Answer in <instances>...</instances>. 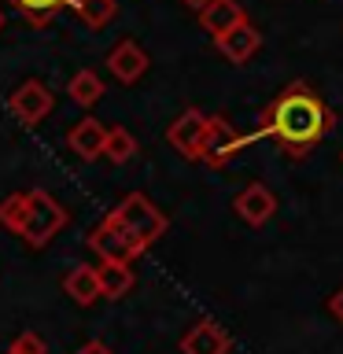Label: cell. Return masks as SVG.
Instances as JSON below:
<instances>
[{
    "label": "cell",
    "mask_w": 343,
    "mask_h": 354,
    "mask_svg": "<svg viewBox=\"0 0 343 354\" xmlns=\"http://www.w3.org/2000/svg\"><path fill=\"white\" fill-rule=\"evenodd\" d=\"M336 129V111L321 100L306 82H288L270 104L262 107L259 126L248 137L270 140L284 159H306L328 133Z\"/></svg>",
    "instance_id": "6da1fadb"
},
{
    "label": "cell",
    "mask_w": 343,
    "mask_h": 354,
    "mask_svg": "<svg viewBox=\"0 0 343 354\" xmlns=\"http://www.w3.org/2000/svg\"><path fill=\"white\" fill-rule=\"evenodd\" d=\"M111 218L122 225L126 240L133 243V251H137V259H140L148 248H155V240H163L166 229H170L166 210H159L144 192H126V196L115 203V210H111Z\"/></svg>",
    "instance_id": "7a4b0ae2"
},
{
    "label": "cell",
    "mask_w": 343,
    "mask_h": 354,
    "mask_svg": "<svg viewBox=\"0 0 343 354\" xmlns=\"http://www.w3.org/2000/svg\"><path fill=\"white\" fill-rule=\"evenodd\" d=\"M66 221H71V214H66V207L52 192L30 188V210H26V225H22L19 240H26V248L41 251L66 229Z\"/></svg>",
    "instance_id": "3957f363"
},
{
    "label": "cell",
    "mask_w": 343,
    "mask_h": 354,
    "mask_svg": "<svg viewBox=\"0 0 343 354\" xmlns=\"http://www.w3.org/2000/svg\"><path fill=\"white\" fill-rule=\"evenodd\" d=\"M248 144H251V137L240 133L225 115H207V137H203V155H199V162L210 166V170H225Z\"/></svg>",
    "instance_id": "277c9868"
},
{
    "label": "cell",
    "mask_w": 343,
    "mask_h": 354,
    "mask_svg": "<svg viewBox=\"0 0 343 354\" xmlns=\"http://www.w3.org/2000/svg\"><path fill=\"white\" fill-rule=\"evenodd\" d=\"M52 107H55L52 88L44 82H37V77H26V82L8 96V111L22 122V126H41V122L52 115Z\"/></svg>",
    "instance_id": "5b68a950"
},
{
    "label": "cell",
    "mask_w": 343,
    "mask_h": 354,
    "mask_svg": "<svg viewBox=\"0 0 343 354\" xmlns=\"http://www.w3.org/2000/svg\"><path fill=\"white\" fill-rule=\"evenodd\" d=\"M203 137H207V115L196 107L181 111L170 129H166V140H170L174 151H181L188 162H199V155H203Z\"/></svg>",
    "instance_id": "8992f818"
},
{
    "label": "cell",
    "mask_w": 343,
    "mask_h": 354,
    "mask_svg": "<svg viewBox=\"0 0 343 354\" xmlns=\"http://www.w3.org/2000/svg\"><path fill=\"white\" fill-rule=\"evenodd\" d=\"M85 243L100 254V262H133V259H137V251H133V243L126 240L122 225H118L115 218H111V210L96 221L93 229H89Z\"/></svg>",
    "instance_id": "52a82bcc"
},
{
    "label": "cell",
    "mask_w": 343,
    "mask_h": 354,
    "mask_svg": "<svg viewBox=\"0 0 343 354\" xmlns=\"http://www.w3.org/2000/svg\"><path fill=\"white\" fill-rule=\"evenodd\" d=\"M232 210H237V218L243 221V225L262 229L266 221L277 214V196L262 181H251V185H243L240 192L232 196Z\"/></svg>",
    "instance_id": "ba28073f"
},
{
    "label": "cell",
    "mask_w": 343,
    "mask_h": 354,
    "mask_svg": "<svg viewBox=\"0 0 343 354\" xmlns=\"http://www.w3.org/2000/svg\"><path fill=\"white\" fill-rule=\"evenodd\" d=\"M181 354H229L232 351V336L218 325L214 317H199L185 328L181 336Z\"/></svg>",
    "instance_id": "9c48e42d"
},
{
    "label": "cell",
    "mask_w": 343,
    "mask_h": 354,
    "mask_svg": "<svg viewBox=\"0 0 343 354\" xmlns=\"http://www.w3.org/2000/svg\"><path fill=\"white\" fill-rule=\"evenodd\" d=\"M148 66H151V59H148V52L140 48L137 41H118L115 48L107 52V71L118 77L122 85H137L144 74H148Z\"/></svg>",
    "instance_id": "30bf717a"
},
{
    "label": "cell",
    "mask_w": 343,
    "mask_h": 354,
    "mask_svg": "<svg viewBox=\"0 0 343 354\" xmlns=\"http://www.w3.org/2000/svg\"><path fill=\"white\" fill-rule=\"evenodd\" d=\"M214 44H218V52L225 55L229 63L243 66V63H251L254 55H259V48H262V33H259V26H254V22L248 19V22H240V26H232L229 33L214 37Z\"/></svg>",
    "instance_id": "8fae6325"
},
{
    "label": "cell",
    "mask_w": 343,
    "mask_h": 354,
    "mask_svg": "<svg viewBox=\"0 0 343 354\" xmlns=\"http://www.w3.org/2000/svg\"><path fill=\"white\" fill-rule=\"evenodd\" d=\"M104 144H107V126L100 118H82L77 126H71L66 133V148H71L82 162H96L104 155Z\"/></svg>",
    "instance_id": "7c38bea8"
},
{
    "label": "cell",
    "mask_w": 343,
    "mask_h": 354,
    "mask_svg": "<svg viewBox=\"0 0 343 354\" xmlns=\"http://www.w3.org/2000/svg\"><path fill=\"white\" fill-rule=\"evenodd\" d=\"M240 22H248V11H243V4H237V0H210V4L199 11V26H203L210 37H221V33H229L232 26H240Z\"/></svg>",
    "instance_id": "4fadbf2b"
},
{
    "label": "cell",
    "mask_w": 343,
    "mask_h": 354,
    "mask_svg": "<svg viewBox=\"0 0 343 354\" xmlns=\"http://www.w3.org/2000/svg\"><path fill=\"white\" fill-rule=\"evenodd\" d=\"M63 292H66V299H74L77 306H93L100 299V273H96V266H74V270H66Z\"/></svg>",
    "instance_id": "5bb4252c"
},
{
    "label": "cell",
    "mask_w": 343,
    "mask_h": 354,
    "mask_svg": "<svg viewBox=\"0 0 343 354\" xmlns=\"http://www.w3.org/2000/svg\"><path fill=\"white\" fill-rule=\"evenodd\" d=\"M96 273H100V299H107V303L122 299L137 284V273H133L129 262H100Z\"/></svg>",
    "instance_id": "9a60e30c"
},
{
    "label": "cell",
    "mask_w": 343,
    "mask_h": 354,
    "mask_svg": "<svg viewBox=\"0 0 343 354\" xmlns=\"http://www.w3.org/2000/svg\"><path fill=\"white\" fill-rule=\"evenodd\" d=\"M8 4L15 8L30 26H48V22H55V15H59L63 8H74L77 0H8Z\"/></svg>",
    "instance_id": "2e32d148"
},
{
    "label": "cell",
    "mask_w": 343,
    "mask_h": 354,
    "mask_svg": "<svg viewBox=\"0 0 343 354\" xmlns=\"http://www.w3.org/2000/svg\"><path fill=\"white\" fill-rule=\"evenodd\" d=\"M66 96L77 107H96L100 96H104V82H100L96 71H77L71 82H66Z\"/></svg>",
    "instance_id": "e0dca14e"
},
{
    "label": "cell",
    "mask_w": 343,
    "mask_h": 354,
    "mask_svg": "<svg viewBox=\"0 0 343 354\" xmlns=\"http://www.w3.org/2000/svg\"><path fill=\"white\" fill-rule=\"evenodd\" d=\"M137 151H140V144H137V137H133L126 126H111V129H107V144H104L107 162L122 166V162H129Z\"/></svg>",
    "instance_id": "ac0fdd59"
},
{
    "label": "cell",
    "mask_w": 343,
    "mask_h": 354,
    "mask_svg": "<svg viewBox=\"0 0 343 354\" xmlns=\"http://www.w3.org/2000/svg\"><path fill=\"white\" fill-rule=\"evenodd\" d=\"M71 11L85 22V26L100 30V26H107V22H115V15H118V0H77Z\"/></svg>",
    "instance_id": "d6986e66"
},
{
    "label": "cell",
    "mask_w": 343,
    "mask_h": 354,
    "mask_svg": "<svg viewBox=\"0 0 343 354\" xmlns=\"http://www.w3.org/2000/svg\"><path fill=\"white\" fill-rule=\"evenodd\" d=\"M26 210H30V192H11L0 199V225H4L8 232H22V225H26Z\"/></svg>",
    "instance_id": "ffe728a7"
},
{
    "label": "cell",
    "mask_w": 343,
    "mask_h": 354,
    "mask_svg": "<svg viewBox=\"0 0 343 354\" xmlns=\"http://www.w3.org/2000/svg\"><path fill=\"white\" fill-rule=\"evenodd\" d=\"M8 354H48V347H44V339L37 332H19V336L11 339Z\"/></svg>",
    "instance_id": "44dd1931"
},
{
    "label": "cell",
    "mask_w": 343,
    "mask_h": 354,
    "mask_svg": "<svg viewBox=\"0 0 343 354\" xmlns=\"http://www.w3.org/2000/svg\"><path fill=\"white\" fill-rule=\"evenodd\" d=\"M328 314H332V321H340V325H343V288H340V292H332V299H328Z\"/></svg>",
    "instance_id": "7402d4cb"
},
{
    "label": "cell",
    "mask_w": 343,
    "mask_h": 354,
    "mask_svg": "<svg viewBox=\"0 0 343 354\" xmlns=\"http://www.w3.org/2000/svg\"><path fill=\"white\" fill-rule=\"evenodd\" d=\"M74 354H115V351H111L107 343H100V339H89L85 347H77Z\"/></svg>",
    "instance_id": "603a6c76"
},
{
    "label": "cell",
    "mask_w": 343,
    "mask_h": 354,
    "mask_svg": "<svg viewBox=\"0 0 343 354\" xmlns=\"http://www.w3.org/2000/svg\"><path fill=\"white\" fill-rule=\"evenodd\" d=\"M181 4H185V8H192V11H196V15H199V11H203V8L210 4V0H181Z\"/></svg>",
    "instance_id": "cb8c5ba5"
},
{
    "label": "cell",
    "mask_w": 343,
    "mask_h": 354,
    "mask_svg": "<svg viewBox=\"0 0 343 354\" xmlns=\"http://www.w3.org/2000/svg\"><path fill=\"white\" fill-rule=\"evenodd\" d=\"M0 30H4V11H0Z\"/></svg>",
    "instance_id": "d4e9b609"
},
{
    "label": "cell",
    "mask_w": 343,
    "mask_h": 354,
    "mask_svg": "<svg viewBox=\"0 0 343 354\" xmlns=\"http://www.w3.org/2000/svg\"><path fill=\"white\" fill-rule=\"evenodd\" d=\"M340 159H343V155H340Z\"/></svg>",
    "instance_id": "484cf974"
}]
</instances>
